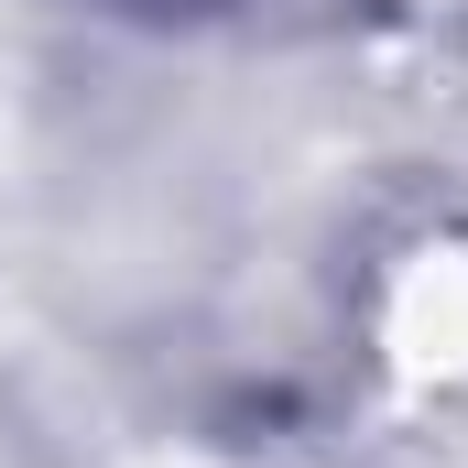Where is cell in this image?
<instances>
[{"label":"cell","instance_id":"6da1fadb","mask_svg":"<svg viewBox=\"0 0 468 468\" xmlns=\"http://www.w3.org/2000/svg\"><path fill=\"white\" fill-rule=\"evenodd\" d=\"M131 11H218V0H131Z\"/></svg>","mask_w":468,"mask_h":468}]
</instances>
